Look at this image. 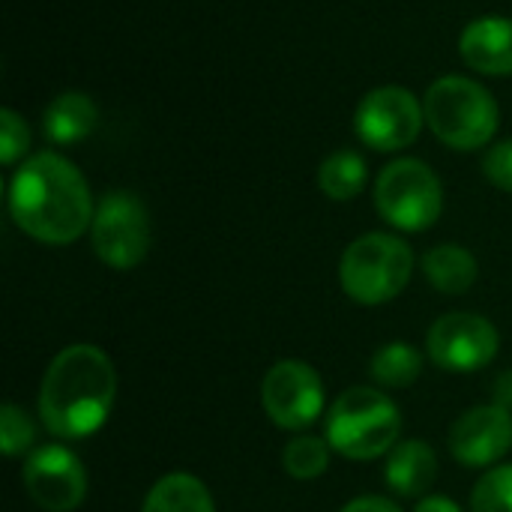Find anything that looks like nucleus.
<instances>
[{"label":"nucleus","mask_w":512,"mask_h":512,"mask_svg":"<svg viewBox=\"0 0 512 512\" xmlns=\"http://www.w3.org/2000/svg\"><path fill=\"white\" fill-rule=\"evenodd\" d=\"M9 213L27 237L66 246L93 225L96 210L84 174L66 156L45 150L12 174Z\"/></svg>","instance_id":"f257e3e1"},{"label":"nucleus","mask_w":512,"mask_h":512,"mask_svg":"<svg viewBox=\"0 0 512 512\" xmlns=\"http://www.w3.org/2000/svg\"><path fill=\"white\" fill-rule=\"evenodd\" d=\"M117 402V369L96 345H69L45 369L39 417L60 441H81L99 432Z\"/></svg>","instance_id":"f03ea898"},{"label":"nucleus","mask_w":512,"mask_h":512,"mask_svg":"<svg viewBox=\"0 0 512 512\" xmlns=\"http://www.w3.org/2000/svg\"><path fill=\"white\" fill-rule=\"evenodd\" d=\"M423 114L432 135L462 153L486 147L501 123L495 96L465 75L438 78L423 96Z\"/></svg>","instance_id":"7ed1b4c3"},{"label":"nucleus","mask_w":512,"mask_h":512,"mask_svg":"<svg viewBox=\"0 0 512 512\" xmlns=\"http://www.w3.org/2000/svg\"><path fill=\"white\" fill-rule=\"evenodd\" d=\"M402 414L396 402L372 387H354L327 414V444L351 462H375L396 447Z\"/></svg>","instance_id":"20e7f679"},{"label":"nucleus","mask_w":512,"mask_h":512,"mask_svg":"<svg viewBox=\"0 0 512 512\" xmlns=\"http://www.w3.org/2000/svg\"><path fill=\"white\" fill-rule=\"evenodd\" d=\"M414 273L411 246L384 231H372L357 237L339 264V279L345 294L360 306H384L396 300Z\"/></svg>","instance_id":"39448f33"},{"label":"nucleus","mask_w":512,"mask_h":512,"mask_svg":"<svg viewBox=\"0 0 512 512\" xmlns=\"http://www.w3.org/2000/svg\"><path fill=\"white\" fill-rule=\"evenodd\" d=\"M375 210L399 231H426L444 210L441 177L423 159H396L375 180Z\"/></svg>","instance_id":"423d86ee"},{"label":"nucleus","mask_w":512,"mask_h":512,"mask_svg":"<svg viewBox=\"0 0 512 512\" xmlns=\"http://www.w3.org/2000/svg\"><path fill=\"white\" fill-rule=\"evenodd\" d=\"M90 240L105 267L135 270L150 252V213L144 201L126 189L102 195L93 213Z\"/></svg>","instance_id":"0eeeda50"},{"label":"nucleus","mask_w":512,"mask_h":512,"mask_svg":"<svg viewBox=\"0 0 512 512\" xmlns=\"http://www.w3.org/2000/svg\"><path fill=\"white\" fill-rule=\"evenodd\" d=\"M423 123V102L399 84L369 90L354 114V129L360 141L378 153H396L411 147L420 138Z\"/></svg>","instance_id":"6e6552de"},{"label":"nucleus","mask_w":512,"mask_h":512,"mask_svg":"<svg viewBox=\"0 0 512 512\" xmlns=\"http://www.w3.org/2000/svg\"><path fill=\"white\" fill-rule=\"evenodd\" d=\"M261 405L285 432L309 429L324 411V384L303 360H279L261 381Z\"/></svg>","instance_id":"1a4fd4ad"},{"label":"nucleus","mask_w":512,"mask_h":512,"mask_svg":"<svg viewBox=\"0 0 512 512\" xmlns=\"http://www.w3.org/2000/svg\"><path fill=\"white\" fill-rule=\"evenodd\" d=\"M501 336L495 324L474 312L441 315L426 336L429 357L444 372H477L498 357Z\"/></svg>","instance_id":"9d476101"},{"label":"nucleus","mask_w":512,"mask_h":512,"mask_svg":"<svg viewBox=\"0 0 512 512\" xmlns=\"http://www.w3.org/2000/svg\"><path fill=\"white\" fill-rule=\"evenodd\" d=\"M21 477H24V489H27L30 501L39 510L72 512L84 504L87 471H84L81 459L60 444L39 447L27 459Z\"/></svg>","instance_id":"9b49d317"},{"label":"nucleus","mask_w":512,"mask_h":512,"mask_svg":"<svg viewBox=\"0 0 512 512\" xmlns=\"http://www.w3.org/2000/svg\"><path fill=\"white\" fill-rule=\"evenodd\" d=\"M512 450V414L501 405L465 411L450 429V453L465 468L498 465Z\"/></svg>","instance_id":"f8f14e48"},{"label":"nucleus","mask_w":512,"mask_h":512,"mask_svg":"<svg viewBox=\"0 0 512 512\" xmlns=\"http://www.w3.org/2000/svg\"><path fill=\"white\" fill-rule=\"evenodd\" d=\"M462 60L480 75H512V18L480 15L459 36Z\"/></svg>","instance_id":"ddd939ff"},{"label":"nucleus","mask_w":512,"mask_h":512,"mask_svg":"<svg viewBox=\"0 0 512 512\" xmlns=\"http://www.w3.org/2000/svg\"><path fill=\"white\" fill-rule=\"evenodd\" d=\"M96 123H99V108L81 90L57 93L42 114V132L60 147L81 144L84 138H90Z\"/></svg>","instance_id":"4468645a"},{"label":"nucleus","mask_w":512,"mask_h":512,"mask_svg":"<svg viewBox=\"0 0 512 512\" xmlns=\"http://www.w3.org/2000/svg\"><path fill=\"white\" fill-rule=\"evenodd\" d=\"M387 486L402 498H420L432 489L438 477L435 450L426 441H402L390 450L387 459Z\"/></svg>","instance_id":"2eb2a0df"},{"label":"nucleus","mask_w":512,"mask_h":512,"mask_svg":"<svg viewBox=\"0 0 512 512\" xmlns=\"http://www.w3.org/2000/svg\"><path fill=\"white\" fill-rule=\"evenodd\" d=\"M423 273L435 291L456 297V294H465L474 288L480 270H477V258L465 246L444 243L423 255Z\"/></svg>","instance_id":"dca6fc26"},{"label":"nucleus","mask_w":512,"mask_h":512,"mask_svg":"<svg viewBox=\"0 0 512 512\" xmlns=\"http://www.w3.org/2000/svg\"><path fill=\"white\" fill-rule=\"evenodd\" d=\"M141 512H216V504L198 477L168 474L147 492Z\"/></svg>","instance_id":"f3484780"},{"label":"nucleus","mask_w":512,"mask_h":512,"mask_svg":"<svg viewBox=\"0 0 512 512\" xmlns=\"http://www.w3.org/2000/svg\"><path fill=\"white\" fill-rule=\"evenodd\" d=\"M369 168L366 159L354 150L330 153L318 168V186L330 201H351L366 189Z\"/></svg>","instance_id":"a211bd4d"},{"label":"nucleus","mask_w":512,"mask_h":512,"mask_svg":"<svg viewBox=\"0 0 512 512\" xmlns=\"http://www.w3.org/2000/svg\"><path fill=\"white\" fill-rule=\"evenodd\" d=\"M369 372H372V378L381 387L402 390V387H411L420 378V372H423V354L414 345H408V342H390V345H384V348L375 351Z\"/></svg>","instance_id":"6ab92c4d"},{"label":"nucleus","mask_w":512,"mask_h":512,"mask_svg":"<svg viewBox=\"0 0 512 512\" xmlns=\"http://www.w3.org/2000/svg\"><path fill=\"white\" fill-rule=\"evenodd\" d=\"M330 444L315 438V435H300L294 441H288V447L282 450V468L294 477V480H315L327 471L330 465Z\"/></svg>","instance_id":"aec40b11"},{"label":"nucleus","mask_w":512,"mask_h":512,"mask_svg":"<svg viewBox=\"0 0 512 512\" xmlns=\"http://www.w3.org/2000/svg\"><path fill=\"white\" fill-rule=\"evenodd\" d=\"M471 512H512V465H498L471 492Z\"/></svg>","instance_id":"412c9836"},{"label":"nucleus","mask_w":512,"mask_h":512,"mask_svg":"<svg viewBox=\"0 0 512 512\" xmlns=\"http://www.w3.org/2000/svg\"><path fill=\"white\" fill-rule=\"evenodd\" d=\"M36 441V429L30 423V417L15 408V405H3L0 408V450L6 459L21 456L24 450H30Z\"/></svg>","instance_id":"4be33fe9"},{"label":"nucleus","mask_w":512,"mask_h":512,"mask_svg":"<svg viewBox=\"0 0 512 512\" xmlns=\"http://www.w3.org/2000/svg\"><path fill=\"white\" fill-rule=\"evenodd\" d=\"M30 147V129L24 117L12 108L0 111V159L3 165H15Z\"/></svg>","instance_id":"5701e85b"},{"label":"nucleus","mask_w":512,"mask_h":512,"mask_svg":"<svg viewBox=\"0 0 512 512\" xmlns=\"http://www.w3.org/2000/svg\"><path fill=\"white\" fill-rule=\"evenodd\" d=\"M483 174L495 189L512 195V138L489 147V153L483 156Z\"/></svg>","instance_id":"b1692460"},{"label":"nucleus","mask_w":512,"mask_h":512,"mask_svg":"<svg viewBox=\"0 0 512 512\" xmlns=\"http://www.w3.org/2000/svg\"><path fill=\"white\" fill-rule=\"evenodd\" d=\"M342 512H402L393 501L378 498V495H366V498H354L351 504H345Z\"/></svg>","instance_id":"393cba45"},{"label":"nucleus","mask_w":512,"mask_h":512,"mask_svg":"<svg viewBox=\"0 0 512 512\" xmlns=\"http://www.w3.org/2000/svg\"><path fill=\"white\" fill-rule=\"evenodd\" d=\"M414 512H462V510H459V504H453L450 498L432 495V498H423Z\"/></svg>","instance_id":"a878e982"},{"label":"nucleus","mask_w":512,"mask_h":512,"mask_svg":"<svg viewBox=\"0 0 512 512\" xmlns=\"http://www.w3.org/2000/svg\"><path fill=\"white\" fill-rule=\"evenodd\" d=\"M495 405L512 411V372L498 378V384H495Z\"/></svg>","instance_id":"bb28decb"}]
</instances>
